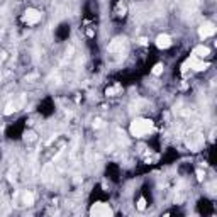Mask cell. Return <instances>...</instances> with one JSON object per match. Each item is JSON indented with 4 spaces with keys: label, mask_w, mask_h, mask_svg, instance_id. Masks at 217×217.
I'll return each instance as SVG.
<instances>
[{
    "label": "cell",
    "mask_w": 217,
    "mask_h": 217,
    "mask_svg": "<svg viewBox=\"0 0 217 217\" xmlns=\"http://www.w3.org/2000/svg\"><path fill=\"white\" fill-rule=\"evenodd\" d=\"M154 42H156V46H158L159 49H168L171 46V38L168 34H159Z\"/></svg>",
    "instance_id": "8992f818"
},
{
    "label": "cell",
    "mask_w": 217,
    "mask_h": 217,
    "mask_svg": "<svg viewBox=\"0 0 217 217\" xmlns=\"http://www.w3.org/2000/svg\"><path fill=\"white\" fill-rule=\"evenodd\" d=\"M14 110H15V109H14V105H12V104H7V107H5V110H3V114H5V115H10Z\"/></svg>",
    "instance_id": "8fae6325"
},
{
    "label": "cell",
    "mask_w": 217,
    "mask_h": 217,
    "mask_svg": "<svg viewBox=\"0 0 217 217\" xmlns=\"http://www.w3.org/2000/svg\"><path fill=\"white\" fill-rule=\"evenodd\" d=\"M131 134L132 136H136V138H143V136H146L148 132L153 131V120H149V119H134L132 122H131Z\"/></svg>",
    "instance_id": "6da1fadb"
},
{
    "label": "cell",
    "mask_w": 217,
    "mask_h": 217,
    "mask_svg": "<svg viewBox=\"0 0 217 217\" xmlns=\"http://www.w3.org/2000/svg\"><path fill=\"white\" fill-rule=\"evenodd\" d=\"M187 66H190V68L193 70V71H204V70H207V68H209V63H205L204 59H200V58L190 56V58L187 59V63L183 65V68H187Z\"/></svg>",
    "instance_id": "3957f363"
},
{
    "label": "cell",
    "mask_w": 217,
    "mask_h": 217,
    "mask_svg": "<svg viewBox=\"0 0 217 217\" xmlns=\"http://www.w3.org/2000/svg\"><path fill=\"white\" fill-rule=\"evenodd\" d=\"M138 209H139V210H144V209H146V200H144L143 197L138 200Z\"/></svg>",
    "instance_id": "30bf717a"
},
{
    "label": "cell",
    "mask_w": 217,
    "mask_h": 217,
    "mask_svg": "<svg viewBox=\"0 0 217 217\" xmlns=\"http://www.w3.org/2000/svg\"><path fill=\"white\" fill-rule=\"evenodd\" d=\"M214 32H216V26L210 24V22H207V24L200 26V29H198V36H200L202 39H205V38H209V36H214Z\"/></svg>",
    "instance_id": "5b68a950"
},
{
    "label": "cell",
    "mask_w": 217,
    "mask_h": 217,
    "mask_svg": "<svg viewBox=\"0 0 217 217\" xmlns=\"http://www.w3.org/2000/svg\"><path fill=\"white\" fill-rule=\"evenodd\" d=\"M163 73V65L158 63V65H154V68H153V75H161Z\"/></svg>",
    "instance_id": "ba28073f"
},
{
    "label": "cell",
    "mask_w": 217,
    "mask_h": 217,
    "mask_svg": "<svg viewBox=\"0 0 217 217\" xmlns=\"http://www.w3.org/2000/svg\"><path fill=\"white\" fill-rule=\"evenodd\" d=\"M24 202H26V205H32V202H34L32 193H26V195H24Z\"/></svg>",
    "instance_id": "9c48e42d"
},
{
    "label": "cell",
    "mask_w": 217,
    "mask_h": 217,
    "mask_svg": "<svg viewBox=\"0 0 217 217\" xmlns=\"http://www.w3.org/2000/svg\"><path fill=\"white\" fill-rule=\"evenodd\" d=\"M204 177H205V175H204V171H202V170H197V178L200 180V182L204 180Z\"/></svg>",
    "instance_id": "7c38bea8"
},
{
    "label": "cell",
    "mask_w": 217,
    "mask_h": 217,
    "mask_svg": "<svg viewBox=\"0 0 217 217\" xmlns=\"http://www.w3.org/2000/svg\"><path fill=\"white\" fill-rule=\"evenodd\" d=\"M105 93H107V95H112V93H114V88H109L107 92H105Z\"/></svg>",
    "instance_id": "9a60e30c"
},
{
    "label": "cell",
    "mask_w": 217,
    "mask_h": 217,
    "mask_svg": "<svg viewBox=\"0 0 217 217\" xmlns=\"http://www.w3.org/2000/svg\"><path fill=\"white\" fill-rule=\"evenodd\" d=\"M114 214V210L109 207L107 204H93L92 209H90V216H95V217H105V216H112Z\"/></svg>",
    "instance_id": "7a4b0ae2"
},
{
    "label": "cell",
    "mask_w": 217,
    "mask_h": 217,
    "mask_svg": "<svg viewBox=\"0 0 217 217\" xmlns=\"http://www.w3.org/2000/svg\"><path fill=\"white\" fill-rule=\"evenodd\" d=\"M71 53H73V48H71V46H70L68 49H66V54H68V56H71Z\"/></svg>",
    "instance_id": "4fadbf2b"
},
{
    "label": "cell",
    "mask_w": 217,
    "mask_h": 217,
    "mask_svg": "<svg viewBox=\"0 0 217 217\" xmlns=\"http://www.w3.org/2000/svg\"><path fill=\"white\" fill-rule=\"evenodd\" d=\"M210 54V49H209L207 46H197V48H193V53H192V56H195V58H200L204 59L205 56H209Z\"/></svg>",
    "instance_id": "52a82bcc"
},
{
    "label": "cell",
    "mask_w": 217,
    "mask_h": 217,
    "mask_svg": "<svg viewBox=\"0 0 217 217\" xmlns=\"http://www.w3.org/2000/svg\"><path fill=\"white\" fill-rule=\"evenodd\" d=\"M41 20V12L36 9H27L24 12V22L27 24H38Z\"/></svg>",
    "instance_id": "277c9868"
},
{
    "label": "cell",
    "mask_w": 217,
    "mask_h": 217,
    "mask_svg": "<svg viewBox=\"0 0 217 217\" xmlns=\"http://www.w3.org/2000/svg\"><path fill=\"white\" fill-rule=\"evenodd\" d=\"M139 42H141V44H146V42H148V39H146V38H141V39H139Z\"/></svg>",
    "instance_id": "5bb4252c"
}]
</instances>
